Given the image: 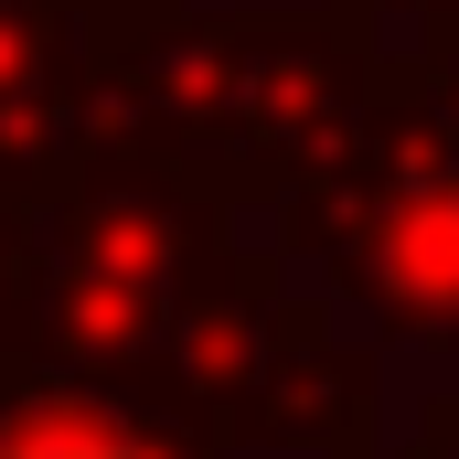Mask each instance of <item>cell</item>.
I'll list each match as a JSON object with an SVG mask.
<instances>
[{
	"instance_id": "6da1fadb",
	"label": "cell",
	"mask_w": 459,
	"mask_h": 459,
	"mask_svg": "<svg viewBox=\"0 0 459 459\" xmlns=\"http://www.w3.org/2000/svg\"><path fill=\"white\" fill-rule=\"evenodd\" d=\"M385 54L352 11H171L117 75V139L160 171L235 193H299L363 139Z\"/></svg>"
},
{
	"instance_id": "7a4b0ae2",
	"label": "cell",
	"mask_w": 459,
	"mask_h": 459,
	"mask_svg": "<svg viewBox=\"0 0 459 459\" xmlns=\"http://www.w3.org/2000/svg\"><path fill=\"white\" fill-rule=\"evenodd\" d=\"M278 214L289 246H310L374 321L459 342V22L417 54H385L363 139Z\"/></svg>"
},
{
	"instance_id": "3957f363",
	"label": "cell",
	"mask_w": 459,
	"mask_h": 459,
	"mask_svg": "<svg viewBox=\"0 0 459 459\" xmlns=\"http://www.w3.org/2000/svg\"><path fill=\"white\" fill-rule=\"evenodd\" d=\"M182 0H0V193H43L117 139V75Z\"/></svg>"
},
{
	"instance_id": "277c9868",
	"label": "cell",
	"mask_w": 459,
	"mask_h": 459,
	"mask_svg": "<svg viewBox=\"0 0 459 459\" xmlns=\"http://www.w3.org/2000/svg\"><path fill=\"white\" fill-rule=\"evenodd\" d=\"M0 459H214L204 406L0 342Z\"/></svg>"
},
{
	"instance_id": "5b68a950",
	"label": "cell",
	"mask_w": 459,
	"mask_h": 459,
	"mask_svg": "<svg viewBox=\"0 0 459 459\" xmlns=\"http://www.w3.org/2000/svg\"><path fill=\"white\" fill-rule=\"evenodd\" d=\"M332 11H352V22H385V11H406V22H428V32H449L459 0H332Z\"/></svg>"
},
{
	"instance_id": "8992f818",
	"label": "cell",
	"mask_w": 459,
	"mask_h": 459,
	"mask_svg": "<svg viewBox=\"0 0 459 459\" xmlns=\"http://www.w3.org/2000/svg\"><path fill=\"white\" fill-rule=\"evenodd\" d=\"M11 214H22V204H11V193H0V278H11Z\"/></svg>"
}]
</instances>
